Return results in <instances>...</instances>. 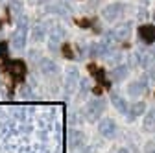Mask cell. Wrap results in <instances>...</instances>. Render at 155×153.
I'll return each instance as SVG.
<instances>
[{"mask_svg":"<svg viewBox=\"0 0 155 153\" xmlns=\"http://www.w3.org/2000/svg\"><path fill=\"white\" fill-rule=\"evenodd\" d=\"M104 111H105V102L102 98H92L85 107V116H87L89 122H96L102 116Z\"/></svg>","mask_w":155,"mask_h":153,"instance_id":"obj_1","label":"cell"},{"mask_svg":"<svg viewBox=\"0 0 155 153\" xmlns=\"http://www.w3.org/2000/svg\"><path fill=\"white\" fill-rule=\"evenodd\" d=\"M26 39H28V28H26V22H21L18 28L11 35V48L13 50H22L26 46Z\"/></svg>","mask_w":155,"mask_h":153,"instance_id":"obj_2","label":"cell"},{"mask_svg":"<svg viewBox=\"0 0 155 153\" xmlns=\"http://www.w3.org/2000/svg\"><path fill=\"white\" fill-rule=\"evenodd\" d=\"M124 11H126V8H124V4H109V6H105L104 9H102V17L105 18V21H109V22H114V21H118V18L124 15Z\"/></svg>","mask_w":155,"mask_h":153,"instance_id":"obj_3","label":"cell"},{"mask_svg":"<svg viewBox=\"0 0 155 153\" xmlns=\"http://www.w3.org/2000/svg\"><path fill=\"white\" fill-rule=\"evenodd\" d=\"M111 39H113V43H120V41H126L127 37L131 35V24L129 22H122V24H118L116 28H113L109 33H107Z\"/></svg>","mask_w":155,"mask_h":153,"instance_id":"obj_4","label":"cell"},{"mask_svg":"<svg viewBox=\"0 0 155 153\" xmlns=\"http://www.w3.org/2000/svg\"><path fill=\"white\" fill-rule=\"evenodd\" d=\"M146 87H148V81L144 78L142 80H135V81H131L127 85V94H129V96H133V98H139L140 94L146 92Z\"/></svg>","mask_w":155,"mask_h":153,"instance_id":"obj_5","label":"cell"},{"mask_svg":"<svg viewBox=\"0 0 155 153\" xmlns=\"http://www.w3.org/2000/svg\"><path fill=\"white\" fill-rule=\"evenodd\" d=\"M78 83H80V74H78V70L72 67L67 70V83H65V89H67V94H72L78 87Z\"/></svg>","mask_w":155,"mask_h":153,"instance_id":"obj_6","label":"cell"},{"mask_svg":"<svg viewBox=\"0 0 155 153\" xmlns=\"http://www.w3.org/2000/svg\"><path fill=\"white\" fill-rule=\"evenodd\" d=\"M98 131H100V135L105 137V138H111L114 137V133H116V124L111 120V118H105L98 124Z\"/></svg>","mask_w":155,"mask_h":153,"instance_id":"obj_7","label":"cell"},{"mask_svg":"<svg viewBox=\"0 0 155 153\" xmlns=\"http://www.w3.org/2000/svg\"><path fill=\"white\" fill-rule=\"evenodd\" d=\"M139 35H140V41H144L146 44L155 43V26L153 24H142L139 28Z\"/></svg>","mask_w":155,"mask_h":153,"instance_id":"obj_8","label":"cell"},{"mask_svg":"<svg viewBox=\"0 0 155 153\" xmlns=\"http://www.w3.org/2000/svg\"><path fill=\"white\" fill-rule=\"evenodd\" d=\"M83 133L81 131H76V129H72V131H68V146L72 148V149H76V148H81L83 146Z\"/></svg>","mask_w":155,"mask_h":153,"instance_id":"obj_9","label":"cell"},{"mask_svg":"<svg viewBox=\"0 0 155 153\" xmlns=\"http://www.w3.org/2000/svg\"><path fill=\"white\" fill-rule=\"evenodd\" d=\"M8 68H9V74L15 76V78H24L26 74V65L22 61H11Z\"/></svg>","mask_w":155,"mask_h":153,"instance_id":"obj_10","label":"cell"},{"mask_svg":"<svg viewBox=\"0 0 155 153\" xmlns=\"http://www.w3.org/2000/svg\"><path fill=\"white\" fill-rule=\"evenodd\" d=\"M111 103L114 105V109L118 111V112H127V103H126V100L120 96V94L113 92L111 94Z\"/></svg>","mask_w":155,"mask_h":153,"instance_id":"obj_11","label":"cell"},{"mask_svg":"<svg viewBox=\"0 0 155 153\" xmlns=\"http://www.w3.org/2000/svg\"><path fill=\"white\" fill-rule=\"evenodd\" d=\"M126 76H127V67L126 65H116L111 70V80L113 81H122V80H126Z\"/></svg>","mask_w":155,"mask_h":153,"instance_id":"obj_12","label":"cell"},{"mask_svg":"<svg viewBox=\"0 0 155 153\" xmlns=\"http://www.w3.org/2000/svg\"><path fill=\"white\" fill-rule=\"evenodd\" d=\"M39 68H41L43 74H55L57 72V65L52 61V59H41V63H39Z\"/></svg>","mask_w":155,"mask_h":153,"instance_id":"obj_13","label":"cell"},{"mask_svg":"<svg viewBox=\"0 0 155 153\" xmlns=\"http://www.w3.org/2000/svg\"><path fill=\"white\" fill-rule=\"evenodd\" d=\"M144 129H148V131H153V129H155V109H151V111L146 112V118H144Z\"/></svg>","mask_w":155,"mask_h":153,"instance_id":"obj_14","label":"cell"},{"mask_svg":"<svg viewBox=\"0 0 155 153\" xmlns=\"http://www.w3.org/2000/svg\"><path fill=\"white\" fill-rule=\"evenodd\" d=\"M144 111H146V105H144L142 102H139V103H133V105H131V109H129V118L139 116V114H142Z\"/></svg>","mask_w":155,"mask_h":153,"instance_id":"obj_15","label":"cell"},{"mask_svg":"<svg viewBox=\"0 0 155 153\" xmlns=\"http://www.w3.org/2000/svg\"><path fill=\"white\" fill-rule=\"evenodd\" d=\"M43 37H45V26L39 24V26L33 28V39H35V41H41Z\"/></svg>","mask_w":155,"mask_h":153,"instance_id":"obj_16","label":"cell"},{"mask_svg":"<svg viewBox=\"0 0 155 153\" xmlns=\"http://www.w3.org/2000/svg\"><path fill=\"white\" fill-rule=\"evenodd\" d=\"M9 4H11V11H15V13H21L22 11V6H21L18 0H9Z\"/></svg>","mask_w":155,"mask_h":153,"instance_id":"obj_17","label":"cell"},{"mask_svg":"<svg viewBox=\"0 0 155 153\" xmlns=\"http://www.w3.org/2000/svg\"><path fill=\"white\" fill-rule=\"evenodd\" d=\"M8 55V43H0V57Z\"/></svg>","mask_w":155,"mask_h":153,"instance_id":"obj_18","label":"cell"},{"mask_svg":"<svg viewBox=\"0 0 155 153\" xmlns=\"http://www.w3.org/2000/svg\"><path fill=\"white\" fill-rule=\"evenodd\" d=\"M63 54H65V57H72V55H74V54L70 52V46H65V48H63Z\"/></svg>","mask_w":155,"mask_h":153,"instance_id":"obj_19","label":"cell"},{"mask_svg":"<svg viewBox=\"0 0 155 153\" xmlns=\"http://www.w3.org/2000/svg\"><path fill=\"white\" fill-rule=\"evenodd\" d=\"M116 153H129V151H127V149H124V148H122V149H118V151H116Z\"/></svg>","mask_w":155,"mask_h":153,"instance_id":"obj_20","label":"cell"},{"mask_svg":"<svg viewBox=\"0 0 155 153\" xmlns=\"http://www.w3.org/2000/svg\"><path fill=\"white\" fill-rule=\"evenodd\" d=\"M153 18H155V13H153Z\"/></svg>","mask_w":155,"mask_h":153,"instance_id":"obj_21","label":"cell"}]
</instances>
